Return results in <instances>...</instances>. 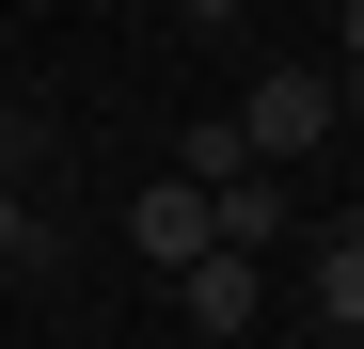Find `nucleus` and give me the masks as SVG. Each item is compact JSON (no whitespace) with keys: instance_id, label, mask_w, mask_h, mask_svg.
Segmentation results:
<instances>
[{"instance_id":"nucleus-5","label":"nucleus","mask_w":364,"mask_h":349,"mask_svg":"<svg viewBox=\"0 0 364 349\" xmlns=\"http://www.w3.org/2000/svg\"><path fill=\"white\" fill-rule=\"evenodd\" d=\"M317 318L364 333V222H333V239H317Z\"/></svg>"},{"instance_id":"nucleus-3","label":"nucleus","mask_w":364,"mask_h":349,"mask_svg":"<svg viewBox=\"0 0 364 349\" xmlns=\"http://www.w3.org/2000/svg\"><path fill=\"white\" fill-rule=\"evenodd\" d=\"M174 302H191V333H254V318H269V254H206V270H174Z\"/></svg>"},{"instance_id":"nucleus-1","label":"nucleus","mask_w":364,"mask_h":349,"mask_svg":"<svg viewBox=\"0 0 364 349\" xmlns=\"http://www.w3.org/2000/svg\"><path fill=\"white\" fill-rule=\"evenodd\" d=\"M222 127H237V159H269V174H301V159L333 143V80H301V64H285V80H254V95H237Z\"/></svg>"},{"instance_id":"nucleus-7","label":"nucleus","mask_w":364,"mask_h":349,"mask_svg":"<svg viewBox=\"0 0 364 349\" xmlns=\"http://www.w3.org/2000/svg\"><path fill=\"white\" fill-rule=\"evenodd\" d=\"M32 159H48V143H32V111H0V174H16V191H32Z\"/></svg>"},{"instance_id":"nucleus-6","label":"nucleus","mask_w":364,"mask_h":349,"mask_svg":"<svg viewBox=\"0 0 364 349\" xmlns=\"http://www.w3.org/2000/svg\"><path fill=\"white\" fill-rule=\"evenodd\" d=\"M16 254L48 270V222H32V191H16V174H0V270H16Z\"/></svg>"},{"instance_id":"nucleus-9","label":"nucleus","mask_w":364,"mask_h":349,"mask_svg":"<svg viewBox=\"0 0 364 349\" xmlns=\"http://www.w3.org/2000/svg\"><path fill=\"white\" fill-rule=\"evenodd\" d=\"M348 64H364V0H348Z\"/></svg>"},{"instance_id":"nucleus-2","label":"nucleus","mask_w":364,"mask_h":349,"mask_svg":"<svg viewBox=\"0 0 364 349\" xmlns=\"http://www.w3.org/2000/svg\"><path fill=\"white\" fill-rule=\"evenodd\" d=\"M127 239H143V270H206V254H222V222H206L191 174H159V191L127 207Z\"/></svg>"},{"instance_id":"nucleus-10","label":"nucleus","mask_w":364,"mask_h":349,"mask_svg":"<svg viewBox=\"0 0 364 349\" xmlns=\"http://www.w3.org/2000/svg\"><path fill=\"white\" fill-rule=\"evenodd\" d=\"M191 16H237V0H191Z\"/></svg>"},{"instance_id":"nucleus-4","label":"nucleus","mask_w":364,"mask_h":349,"mask_svg":"<svg viewBox=\"0 0 364 349\" xmlns=\"http://www.w3.org/2000/svg\"><path fill=\"white\" fill-rule=\"evenodd\" d=\"M206 222H222V254H269V239H285V174H269V159L206 174Z\"/></svg>"},{"instance_id":"nucleus-8","label":"nucleus","mask_w":364,"mask_h":349,"mask_svg":"<svg viewBox=\"0 0 364 349\" xmlns=\"http://www.w3.org/2000/svg\"><path fill=\"white\" fill-rule=\"evenodd\" d=\"M333 127H364V64H348V80H333Z\"/></svg>"}]
</instances>
